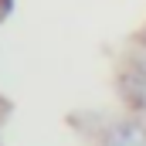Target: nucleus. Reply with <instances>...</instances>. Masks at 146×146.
<instances>
[{"label":"nucleus","instance_id":"2","mask_svg":"<svg viewBox=\"0 0 146 146\" xmlns=\"http://www.w3.org/2000/svg\"><path fill=\"white\" fill-rule=\"evenodd\" d=\"M119 95L129 109H146V72L139 65H129L126 72L119 75Z\"/></svg>","mask_w":146,"mask_h":146},{"label":"nucleus","instance_id":"4","mask_svg":"<svg viewBox=\"0 0 146 146\" xmlns=\"http://www.w3.org/2000/svg\"><path fill=\"white\" fill-rule=\"evenodd\" d=\"M0 146H3V143H0Z\"/></svg>","mask_w":146,"mask_h":146},{"label":"nucleus","instance_id":"3","mask_svg":"<svg viewBox=\"0 0 146 146\" xmlns=\"http://www.w3.org/2000/svg\"><path fill=\"white\" fill-rule=\"evenodd\" d=\"M139 44H143V51H146V27L139 31Z\"/></svg>","mask_w":146,"mask_h":146},{"label":"nucleus","instance_id":"1","mask_svg":"<svg viewBox=\"0 0 146 146\" xmlns=\"http://www.w3.org/2000/svg\"><path fill=\"white\" fill-rule=\"evenodd\" d=\"M102 146H146V122L129 115V119H115L102 129L99 136Z\"/></svg>","mask_w":146,"mask_h":146}]
</instances>
